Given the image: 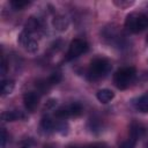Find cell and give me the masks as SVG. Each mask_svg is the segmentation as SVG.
I'll return each mask as SVG.
<instances>
[{
	"label": "cell",
	"mask_w": 148,
	"mask_h": 148,
	"mask_svg": "<svg viewBox=\"0 0 148 148\" xmlns=\"http://www.w3.org/2000/svg\"><path fill=\"white\" fill-rule=\"evenodd\" d=\"M36 87L40 92H46L49 90V88L51 87L50 83L47 82V80H38L36 82Z\"/></svg>",
	"instance_id": "16"
},
{
	"label": "cell",
	"mask_w": 148,
	"mask_h": 148,
	"mask_svg": "<svg viewBox=\"0 0 148 148\" xmlns=\"http://www.w3.org/2000/svg\"><path fill=\"white\" fill-rule=\"evenodd\" d=\"M56 128H57V131H58L60 134H62V135L67 134V132H68V125H67V123H65V121L59 123Z\"/></svg>",
	"instance_id": "19"
},
{
	"label": "cell",
	"mask_w": 148,
	"mask_h": 148,
	"mask_svg": "<svg viewBox=\"0 0 148 148\" xmlns=\"http://www.w3.org/2000/svg\"><path fill=\"white\" fill-rule=\"evenodd\" d=\"M40 127H42L45 132H47V133L52 132V130H54V128H56L54 123H53L49 117H45V118H43V119H42V121H40Z\"/></svg>",
	"instance_id": "13"
},
{
	"label": "cell",
	"mask_w": 148,
	"mask_h": 148,
	"mask_svg": "<svg viewBox=\"0 0 148 148\" xmlns=\"http://www.w3.org/2000/svg\"><path fill=\"white\" fill-rule=\"evenodd\" d=\"M6 72H7V64H6L5 58H2V61H1V75H5Z\"/></svg>",
	"instance_id": "24"
},
{
	"label": "cell",
	"mask_w": 148,
	"mask_h": 148,
	"mask_svg": "<svg viewBox=\"0 0 148 148\" xmlns=\"http://www.w3.org/2000/svg\"><path fill=\"white\" fill-rule=\"evenodd\" d=\"M110 69H111V65L106 59L97 58L91 61L88 69V76L90 80H98L104 75H106Z\"/></svg>",
	"instance_id": "1"
},
{
	"label": "cell",
	"mask_w": 148,
	"mask_h": 148,
	"mask_svg": "<svg viewBox=\"0 0 148 148\" xmlns=\"http://www.w3.org/2000/svg\"><path fill=\"white\" fill-rule=\"evenodd\" d=\"M52 25L58 31H65V30H67V28L69 25V22H68L67 17H65L62 15H57L52 20Z\"/></svg>",
	"instance_id": "7"
},
{
	"label": "cell",
	"mask_w": 148,
	"mask_h": 148,
	"mask_svg": "<svg viewBox=\"0 0 148 148\" xmlns=\"http://www.w3.org/2000/svg\"><path fill=\"white\" fill-rule=\"evenodd\" d=\"M135 143H136V141H135L134 139L130 138L127 141L123 142V143L120 145V147H119V148H134V147H135Z\"/></svg>",
	"instance_id": "20"
},
{
	"label": "cell",
	"mask_w": 148,
	"mask_h": 148,
	"mask_svg": "<svg viewBox=\"0 0 148 148\" xmlns=\"http://www.w3.org/2000/svg\"><path fill=\"white\" fill-rule=\"evenodd\" d=\"M15 82L13 80H3L1 82V96H7L14 90Z\"/></svg>",
	"instance_id": "12"
},
{
	"label": "cell",
	"mask_w": 148,
	"mask_h": 148,
	"mask_svg": "<svg viewBox=\"0 0 148 148\" xmlns=\"http://www.w3.org/2000/svg\"><path fill=\"white\" fill-rule=\"evenodd\" d=\"M96 97L101 103H109L114 97V94L110 89H101L97 91Z\"/></svg>",
	"instance_id": "9"
},
{
	"label": "cell",
	"mask_w": 148,
	"mask_h": 148,
	"mask_svg": "<svg viewBox=\"0 0 148 148\" xmlns=\"http://www.w3.org/2000/svg\"><path fill=\"white\" fill-rule=\"evenodd\" d=\"M6 142H7V133H6V130L2 128L1 130V146H0V148H6Z\"/></svg>",
	"instance_id": "22"
},
{
	"label": "cell",
	"mask_w": 148,
	"mask_h": 148,
	"mask_svg": "<svg viewBox=\"0 0 148 148\" xmlns=\"http://www.w3.org/2000/svg\"><path fill=\"white\" fill-rule=\"evenodd\" d=\"M57 99H54V98H50L46 103H45V105H44V108L46 109V110H53L54 108H56V105H57Z\"/></svg>",
	"instance_id": "21"
},
{
	"label": "cell",
	"mask_w": 148,
	"mask_h": 148,
	"mask_svg": "<svg viewBox=\"0 0 148 148\" xmlns=\"http://www.w3.org/2000/svg\"><path fill=\"white\" fill-rule=\"evenodd\" d=\"M87 49H88V45L83 39H80V38L73 39L69 44V47H68V51L66 54V59L72 60L74 58H77L79 56L84 53L87 51Z\"/></svg>",
	"instance_id": "4"
},
{
	"label": "cell",
	"mask_w": 148,
	"mask_h": 148,
	"mask_svg": "<svg viewBox=\"0 0 148 148\" xmlns=\"http://www.w3.org/2000/svg\"><path fill=\"white\" fill-rule=\"evenodd\" d=\"M68 110H69V113H71V117H76V116H80L82 113V106L80 103H73L71 105H68Z\"/></svg>",
	"instance_id": "14"
},
{
	"label": "cell",
	"mask_w": 148,
	"mask_h": 148,
	"mask_svg": "<svg viewBox=\"0 0 148 148\" xmlns=\"http://www.w3.org/2000/svg\"><path fill=\"white\" fill-rule=\"evenodd\" d=\"M1 118L3 121H15L20 118H23V114L20 111H6L2 112Z\"/></svg>",
	"instance_id": "11"
},
{
	"label": "cell",
	"mask_w": 148,
	"mask_h": 148,
	"mask_svg": "<svg viewBox=\"0 0 148 148\" xmlns=\"http://www.w3.org/2000/svg\"><path fill=\"white\" fill-rule=\"evenodd\" d=\"M18 42L21 43V45L28 51V52H31V53H35L37 50H38V43L37 40L32 37V35L25 30H23L20 36H18Z\"/></svg>",
	"instance_id": "5"
},
{
	"label": "cell",
	"mask_w": 148,
	"mask_h": 148,
	"mask_svg": "<svg viewBox=\"0 0 148 148\" xmlns=\"http://www.w3.org/2000/svg\"><path fill=\"white\" fill-rule=\"evenodd\" d=\"M23 148H29V147H23Z\"/></svg>",
	"instance_id": "25"
},
{
	"label": "cell",
	"mask_w": 148,
	"mask_h": 148,
	"mask_svg": "<svg viewBox=\"0 0 148 148\" xmlns=\"http://www.w3.org/2000/svg\"><path fill=\"white\" fill-rule=\"evenodd\" d=\"M147 148H148V145H147Z\"/></svg>",
	"instance_id": "26"
},
{
	"label": "cell",
	"mask_w": 148,
	"mask_h": 148,
	"mask_svg": "<svg viewBox=\"0 0 148 148\" xmlns=\"http://www.w3.org/2000/svg\"><path fill=\"white\" fill-rule=\"evenodd\" d=\"M133 2H128V1H114V5H117L118 7H120V8H126V7H128V6H131Z\"/></svg>",
	"instance_id": "23"
},
{
	"label": "cell",
	"mask_w": 148,
	"mask_h": 148,
	"mask_svg": "<svg viewBox=\"0 0 148 148\" xmlns=\"http://www.w3.org/2000/svg\"><path fill=\"white\" fill-rule=\"evenodd\" d=\"M39 29H40L39 21H38L36 17H32V16L29 17V20L27 21V23H25V25H24V30L28 31V32H30V34L32 35V34L37 32Z\"/></svg>",
	"instance_id": "10"
},
{
	"label": "cell",
	"mask_w": 148,
	"mask_h": 148,
	"mask_svg": "<svg viewBox=\"0 0 148 148\" xmlns=\"http://www.w3.org/2000/svg\"><path fill=\"white\" fill-rule=\"evenodd\" d=\"M125 27L132 32H140L148 28V16L145 14L132 13L127 15Z\"/></svg>",
	"instance_id": "2"
},
{
	"label": "cell",
	"mask_w": 148,
	"mask_h": 148,
	"mask_svg": "<svg viewBox=\"0 0 148 148\" xmlns=\"http://www.w3.org/2000/svg\"><path fill=\"white\" fill-rule=\"evenodd\" d=\"M38 102H39V96L35 91H28V92H25L23 95L24 106L30 112H32V111L36 110V108L38 106Z\"/></svg>",
	"instance_id": "6"
},
{
	"label": "cell",
	"mask_w": 148,
	"mask_h": 148,
	"mask_svg": "<svg viewBox=\"0 0 148 148\" xmlns=\"http://www.w3.org/2000/svg\"><path fill=\"white\" fill-rule=\"evenodd\" d=\"M29 3V1H23V0H13L10 1V6L15 9V10H20L23 7H25Z\"/></svg>",
	"instance_id": "17"
},
{
	"label": "cell",
	"mask_w": 148,
	"mask_h": 148,
	"mask_svg": "<svg viewBox=\"0 0 148 148\" xmlns=\"http://www.w3.org/2000/svg\"><path fill=\"white\" fill-rule=\"evenodd\" d=\"M60 81H61V74L60 73H53L47 79V82L50 83V86H54V84L59 83Z\"/></svg>",
	"instance_id": "18"
},
{
	"label": "cell",
	"mask_w": 148,
	"mask_h": 148,
	"mask_svg": "<svg viewBox=\"0 0 148 148\" xmlns=\"http://www.w3.org/2000/svg\"><path fill=\"white\" fill-rule=\"evenodd\" d=\"M134 105H135V109L138 111L143 112V113H147L148 112V92H146L145 95L140 96L135 101Z\"/></svg>",
	"instance_id": "8"
},
{
	"label": "cell",
	"mask_w": 148,
	"mask_h": 148,
	"mask_svg": "<svg viewBox=\"0 0 148 148\" xmlns=\"http://www.w3.org/2000/svg\"><path fill=\"white\" fill-rule=\"evenodd\" d=\"M135 76V68L134 67H124L118 69L114 73L113 81L118 89H126Z\"/></svg>",
	"instance_id": "3"
},
{
	"label": "cell",
	"mask_w": 148,
	"mask_h": 148,
	"mask_svg": "<svg viewBox=\"0 0 148 148\" xmlns=\"http://www.w3.org/2000/svg\"><path fill=\"white\" fill-rule=\"evenodd\" d=\"M54 116L59 119H66L68 117H71V113H69V110H68V106H64V108H60L58 109L56 112H54Z\"/></svg>",
	"instance_id": "15"
}]
</instances>
